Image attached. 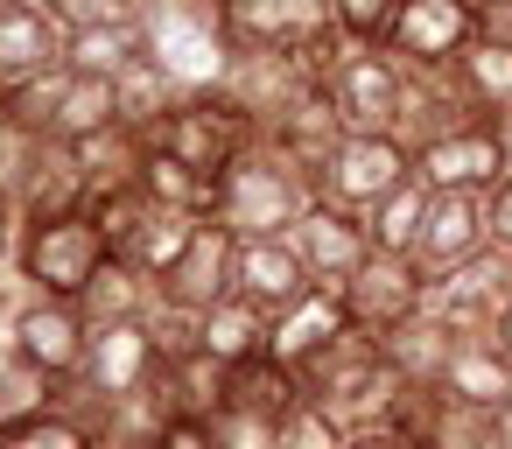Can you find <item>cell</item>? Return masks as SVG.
Returning a JSON list of instances; mask_svg holds the SVG:
<instances>
[{
  "instance_id": "3",
  "label": "cell",
  "mask_w": 512,
  "mask_h": 449,
  "mask_svg": "<svg viewBox=\"0 0 512 449\" xmlns=\"http://www.w3.org/2000/svg\"><path fill=\"white\" fill-rule=\"evenodd\" d=\"M141 43L183 92H211L225 78V64L239 57L232 29H225V0H148L141 8Z\"/></svg>"
},
{
  "instance_id": "13",
  "label": "cell",
  "mask_w": 512,
  "mask_h": 449,
  "mask_svg": "<svg viewBox=\"0 0 512 449\" xmlns=\"http://www.w3.org/2000/svg\"><path fill=\"white\" fill-rule=\"evenodd\" d=\"M8 351H22V358L43 365L50 379H78V372H85V351H92V316H85L78 302L36 295L29 309L8 316Z\"/></svg>"
},
{
  "instance_id": "47",
  "label": "cell",
  "mask_w": 512,
  "mask_h": 449,
  "mask_svg": "<svg viewBox=\"0 0 512 449\" xmlns=\"http://www.w3.org/2000/svg\"><path fill=\"white\" fill-rule=\"evenodd\" d=\"M498 442H505V449H512V400H505V407H498Z\"/></svg>"
},
{
  "instance_id": "41",
  "label": "cell",
  "mask_w": 512,
  "mask_h": 449,
  "mask_svg": "<svg viewBox=\"0 0 512 449\" xmlns=\"http://www.w3.org/2000/svg\"><path fill=\"white\" fill-rule=\"evenodd\" d=\"M477 43L512 57V0H484V8H477Z\"/></svg>"
},
{
  "instance_id": "25",
  "label": "cell",
  "mask_w": 512,
  "mask_h": 449,
  "mask_svg": "<svg viewBox=\"0 0 512 449\" xmlns=\"http://www.w3.org/2000/svg\"><path fill=\"white\" fill-rule=\"evenodd\" d=\"M225 400H232V407H253V414H267V421H288V414L302 407V379H295V365H281L274 351H260V358L225 365Z\"/></svg>"
},
{
  "instance_id": "45",
  "label": "cell",
  "mask_w": 512,
  "mask_h": 449,
  "mask_svg": "<svg viewBox=\"0 0 512 449\" xmlns=\"http://www.w3.org/2000/svg\"><path fill=\"white\" fill-rule=\"evenodd\" d=\"M491 344L512 358V295H505V309H498V323H491Z\"/></svg>"
},
{
  "instance_id": "16",
  "label": "cell",
  "mask_w": 512,
  "mask_h": 449,
  "mask_svg": "<svg viewBox=\"0 0 512 449\" xmlns=\"http://www.w3.org/2000/svg\"><path fill=\"white\" fill-rule=\"evenodd\" d=\"M288 246L302 253V267H309L316 288H344V281L358 274V260L372 253L365 218H358V211H337V204H323V197L302 211V225L288 232Z\"/></svg>"
},
{
  "instance_id": "26",
  "label": "cell",
  "mask_w": 512,
  "mask_h": 449,
  "mask_svg": "<svg viewBox=\"0 0 512 449\" xmlns=\"http://www.w3.org/2000/svg\"><path fill=\"white\" fill-rule=\"evenodd\" d=\"M442 393H456V400H470V407H505L512 400V358L491 344V337H477V344H456L449 351V365H442Z\"/></svg>"
},
{
  "instance_id": "23",
  "label": "cell",
  "mask_w": 512,
  "mask_h": 449,
  "mask_svg": "<svg viewBox=\"0 0 512 449\" xmlns=\"http://www.w3.org/2000/svg\"><path fill=\"white\" fill-rule=\"evenodd\" d=\"M337 330H351L344 323V302H337V288H309L295 309H281L274 323H267V351L281 358V365H309Z\"/></svg>"
},
{
  "instance_id": "34",
  "label": "cell",
  "mask_w": 512,
  "mask_h": 449,
  "mask_svg": "<svg viewBox=\"0 0 512 449\" xmlns=\"http://www.w3.org/2000/svg\"><path fill=\"white\" fill-rule=\"evenodd\" d=\"M0 449H99V442H92V428L71 407H50V414L15 421L8 435H0Z\"/></svg>"
},
{
  "instance_id": "39",
  "label": "cell",
  "mask_w": 512,
  "mask_h": 449,
  "mask_svg": "<svg viewBox=\"0 0 512 449\" xmlns=\"http://www.w3.org/2000/svg\"><path fill=\"white\" fill-rule=\"evenodd\" d=\"M281 449H344V428H337L316 400H302V407L281 421Z\"/></svg>"
},
{
  "instance_id": "15",
  "label": "cell",
  "mask_w": 512,
  "mask_h": 449,
  "mask_svg": "<svg viewBox=\"0 0 512 449\" xmlns=\"http://www.w3.org/2000/svg\"><path fill=\"white\" fill-rule=\"evenodd\" d=\"M484 253V197L470 190H428V218H421V239H414V267L428 274V288L442 274H456L463 260Z\"/></svg>"
},
{
  "instance_id": "21",
  "label": "cell",
  "mask_w": 512,
  "mask_h": 449,
  "mask_svg": "<svg viewBox=\"0 0 512 449\" xmlns=\"http://www.w3.org/2000/svg\"><path fill=\"white\" fill-rule=\"evenodd\" d=\"M64 148H71V141H64ZM71 155H78V169H85V190H92V197H113V190H134V183L148 176V155H155V141H148V127H134V120H113L106 134L78 141Z\"/></svg>"
},
{
  "instance_id": "28",
  "label": "cell",
  "mask_w": 512,
  "mask_h": 449,
  "mask_svg": "<svg viewBox=\"0 0 512 449\" xmlns=\"http://www.w3.org/2000/svg\"><path fill=\"white\" fill-rule=\"evenodd\" d=\"M379 351H386V365H393L407 386H442V365H449L456 337L435 323V309H421L414 323H400L393 337H379Z\"/></svg>"
},
{
  "instance_id": "30",
  "label": "cell",
  "mask_w": 512,
  "mask_h": 449,
  "mask_svg": "<svg viewBox=\"0 0 512 449\" xmlns=\"http://www.w3.org/2000/svg\"><path fill=\"white\" fill-rule=\"evenodd\" d=\"M421 218H428V183L407 176L400 190H386V197L365 211V239H372V253H414Z\"/></svg>"
},
{
  "instance_id": "32",
  "label": "cell",
  "mask_w": 512,
  "mask_h": 449,
  "mask_svg": "<svg viewBox=\"0 0 512 449\" xmlns=\"http://www.w3.org/2000/svg\"><path fill=\"white\" fill-rule=\"evenodd\" d=\"M141 57H148L141 22H127V29H85V36H64V64H71V71H85V78H127Z\"/></svg>"
},
{
  "instance_id": "20",
  "label": "cell",
  "mask_w": 512,
  "mask_h": 449,
  "mask_svg": "<svg viewBox=\"0 0 512 449\" xmlns=\"http://www.w3.org/2000/svg\"><path fill=\"white\" fill-rule=\"evenodd\" d=\"M64 71V29L43 15V8H15L0 15V99Z\"/></svg>"
},
{
  "instance_id": "40",
  "label": "cell",
  "mask_w": 512,
  "mask_h": 449,
  "mask_svg": "<svg viewBox=\"0 0 512 449\" xmlns=\"http://www.w3.org/2000/svg\"><path fill=\"white\" fill-rule=\"evenodd\" d=\"M484 246L512 260V169L484 190Z\"/></svg>"
},
{
  "instance_id": "50",
  "label": "cell",
  "mask_w": 512,
  "mask_h": 449,
  "mask_svg": "<svg viewBox=\"0 0 512 449\" xmlns=\"http://www.w3.org/2000/svg\"><path fill=\"white\" fill-rule=\"evenodd\" d=\"M0 435H8V428H0Z\"/></svg>"
},
{
  "instance_id": "1",
  "label": "cell",
  "mask_w": 512,
  "mask_h": 449,
  "mask_svg": "<svg viewBox=\"0 0 512 449\" xmlns=\"http://www.w3.org/2000/svg\"><path fill=\"white\" fill-rule=\"evenodd\" d=\"M309 204H316V176H302L274 141H253V148L211 183V218H218L232 239H288Z\"/></svg>"
},
{
  "instance_id": "2",
  "label": "cell",
  "mask_w": 512,
  "mask_h": 449,
  "mask_svg": "<svg viewBox=\"0 0 512 449\" xmlns=\"http://www.w3.org/2000/svg\"><path fill=\"white\" fill-rule=\"evenodd\" d=\"M295 379H302V400H316L344 435L351 428H386V414L407 386L365 330H337L309 365H295Z\"/></svg>"
},
{
  "instance_id": "49",
  "label": "cell",
  "mask_w": 512,
  "mask_h": 449,
  "mask_svg": "<svg viewBox=\"0 0 512 449\" xmlns=\"http://www.w3.org/2000/svg\"><path fill=\"white\" fill-rule=\"evenodd\" d=\"M470 8H484V0H470Z\"/></svg>"
},
{
  "instance_id": "29",
  "label": "cell",
  "mask_w": 512,
  "mask_h": 449,
  "mask_svg": "<svg viewBox=\"0 0 512 449\" xmlns=\"http://www.w3.org/2000/svg\"><path fill=\"white\" fill-rule=\"evenodd\" d=\"M197 225H204L197 211H169V204H155V197H148V218H141V232H134V246H127L120 260H127V267H141L148 281H162V274L183 260V246L197 239Z\"/></svg>"
},
{
  "instance_id": "35",
  "label": "cell",
  "mask_w": 512,
  "mask_h": 449,
  "mask_svg": "<svg viewBox=\"0 0 512 449\" xmlns=\"http://www.w3.org/2000/svg\"><path fill=\"white\" fill-rule=\"evenodd\" d=\"M141 190H148L155 204H169V211H197V218H211V183H204V176H190L183 162H169L162 148L148 155V176H141Z\"/></svg>"
},
{
  "instance_id": "17",
  "label": "cell",
  "mask_w": 512,
  "mask_h": 449,
  "mask_svg": "<svg viewBox=\"0 0 512 449\" xmlns=\"http://www.w3.org/2000/svg\"><path fill=\"white\" fill-rule=\"evenodd\" d=\"M232 253H239V239H232L218 218H204V225H197V239L183 246V260L155 281V302L204 316L211 302H225V295H232Z\"/></svg>"
},
{
  "instance_id": "27",
  "label": "cell",
  "mask_w": 512,
  "mask_h": 449,
  "mask_svg": "<svg viewBox=\"0 0 512 449\" xmlns=\"http://www.w3.org/2000/svg\"><path fill=\"white\" fill-rule=\"evenodd\" d=\"M197 351H204V358H218V365L260 358V351H267V316H260L253 302L225 295V302H211V309L197 316Z\"/></svg>"
},
{
  "instance_id": "4",
  "label": "cell",
  "mask_w": 512,
  "mask_h": 449,
  "mask_svg": "<svg viewBox=\"0 0 512 449\" xmlns=\"http://www.w3.org/2000/svg\"><path fill=\"white\" fill-rule=\"evenodd\" d=\"M148 141H155L169 162H183L190 176L218 183V176H225L253 141H260V127H253V120H246L218 85H211V92H183V99L148 127Z\"/></svg>"
},
{
  "instance_id": "37",
  "label": "cell",
  "mask_w": 512,
  "mask_h": 449,
  "mask_svg": "<svg viewBox=\"0 0 512 449\" xmlns=\"http://www.w3.org/2000/svg\"><path fill=\"white\" fill-rule=\"evenodd\" d=\"M148 0H43V15L64 29V36H85V29H127L141 22Z\"/></svg>"
},
{
  "instance_id": "14",
  "label": "cell",
  "mask_w": 512,
  "mask_h": 449,
  "mask_svg": "<svg viewBox=\"0 0 512 449\" xmlns=\"http://www.w3.org/2000/svg\"><path fill=\"white\" fill-rule=\"evenodd\" d=\"M162 379V351L148 337V323H99L92 330V351H85V372L78 386L92 400H134Z\"/></svg>"
},
{
  "instance_id": "5",
  "label": "cell",
  "mask_w": 512,
  "mask_h": 449,
  "mask_svg": "<svg viewBox=\"0 0 512 449\" xmlns=\"http://www.w3.org/2000/svg\"><path fill=\"white\" fill-rule=\"evenodd\" d=\"M106 239L92 225V211H71V218H29L22 239H15V274L36 288V295H57V302H85V288L99 281L106 267Z\"/></svg>"
},
{
  "instance_id": "46",
  "label": "cell",
  "mask_w": 512,
  "mask_h": 449,
  "mask_svg": "<svg viewBox=\"0 0 512 449\" xmlns=\"http://www.w3.org/2000/svg\"><path fill=\"white\" fill-rule=\"evenodd\" d=\"M491 134H498V148H505V169H512V106L491 120Z\"/></svg>"
},
{
  "instance_id": "33",
  "label": "cell",
  "mask_w": 512,
  "mask_h": 449,
  "mask_svg": "<svg viewBox=\"0 0 512 449\" xmlns=\"http://www.w3.org/2000/svg\"><path fill=\"white\" fill-rule=\"evenodd\" d=\"M64 393V379H50L43 365H29L22 351H0V428H15L29 414H50Z\"/></svg>"
},
{
  "instance_id": "22",
  "label": "cell",
  "mask_w": 512,
  "mask_h": 449,
  "mask_svg": "<svg viewBox=\"0 0 512 449\" xmlns=\"http://www.w3.org/2000/svg\"><path fill=\"white\" fill-rule=\"evenodd\" d=\"M344 134H351V127L337 120L330 92L316 85V92H309V99H302V106H295V113L274 127V134H267V141H274V148H281V155H288L302 176H323V169H330V155L344 148Z\"/></svg>"
},
{
  "instance_id": "8",
  "label": "cell",
  "mask_w": 512,
  "mask_h": 449,
  "mask_svg": "<svg viewBox=\"0 0 512 449\" xmlns=\"http://www.w3.org/2000/svg\"><path fill=\"white\" fill-rule=\"evenodd\" d=\"M323 78L309 71V57H295V50H239L232 64H225V78H218V92L260 127V141L316 92Z\"/></svg>"
},
{
  "instance_id": "7",
  "label": "cell",
  "mask_w": 512,
  "mask_h": 449,
  "mask_svg": "<svg viewBox=\"0 0 512 449\" xmlns=\"http://www.w3.org/2000/svg\"><path fill=\"white\" fill-rule=\"evenodd\" d=\"M337 302H344V323L379 344V337H393L400 323H414L428 309V274L407 253H365L358 274L337 288Z\"/></svg>"
},
{
  "instance_id": "6",
  "label": "cell",
  "mask_w": 512,
  "mask_h": 449,
  "mask_svg": "<svg viewBox=\"0 0 512 449\" xmlns=\"http://www.w3.org/2000/svg\"><path fill=\"white\" fill-rule=\"evenodd\" d=\"M225 29L232 50H295L309 57L316 78H330L337 57L351 50L330 22V0H225Z\"/></svg>"
},
{
  "instance_id": "10",
  "label": "cell",
  "mask_w": 512,
  "mask_h": 449,
  "mask_svg": "<svg viewBox=\"0 0 512 449\" xmlns=\"http://www.w3.org/2000/svg\"><path fill=\"white\" fill-rule=\"evenodd\" d=\"M477 43V8L470 0H400L386 57L400 71H449Z\"/></svg>"
},
{
  "instance_id": "9",
  "label": "cell",
  "mask_w": 512,
  "mask_h": 449,
  "mask_svg": "<svg viewBox=\"0 0 512 449\" xmlns=\"http://www.w3.org/2000/svg\"><path fill=\"white\" fill-rule=\"evenodd\" d=\"M414 176V155L393 141V134H344V148L330 155V169L316 176V197L337 204V211H372L386 190H400Z\"/></svg>"
},
{
  "instance_id": "12",
  "label": "cell",
  "mask_w": 512,
  "mask_h": 449,
  "mask_svg": "<svg viewBox=\"0 0 512 449\" xmlns=\"http://www.w3.org/2000/svg\"><path fill=\"white\" fill-rule=\"evenodd\" d=\"M400 85H407V71H400L386 50H344L337 71L323 78L337 120H344L351 134H393V120H400Z\"/></svg>"
},
{
  "instance_id": "31",
  "label": "cell",
  "mask_w": 512,
  "mask_h": 449,
  "mask_svg": "<svg viewBox=\"0 0 512 449\" xmlns=\"http://www.w3.org/2000/svg\"><path fill=\"white\" fill-rule=\"evenodd\" d=\"M148 302H155V281H148L141 267H127V260H106L78 309H85V316H92V330H99V323H141V316H148Z\"/></svg>"
},
{
  "instance_id": "51",
  "label": "cell",
  "mask_w": 512,
  "mask_h": 449,
  "mask_svg": "<svg viewBox=\"0 0 512 449\" xmlns=\"http://www.w3.org/2000/svg\"><path fill=\"white\" fill-rule=\"evenodd\" d=\"M498 449H505V442H498Z\"/></svg>"
},
{
  "instance_id": "38",
  "label": "cell",
  "mask_w": 512,
  "mask_h": 449,
  "mask_svg": "<svg viewBox=\"0 0 512 449\" xmlns=\"http://www.w3.org/2000/svg\"><path fill=\"white\" fill-rule=\"evenodd\" d=\"M204 428H211L218 449H281V421H267V414H253V407H232V400H218V407L204 414Z\"/></svg>"
},
{
  "instance_id": "24",
  "label": "cell",
  "mask_w": 512,
  "mask_h": 449,
  "mask_svg": "<svg viewBox=\"0 0 512 449\" xmlns=\"http://www.w3.org/2000/svg\"><path fill=\"white\" fill-rule=\"evenodd\" d=\"M113 120H127L120 113V78H85V71H71L64 64V92H57V113H50V141H92V134H106Z\"/></svg>"
},
{
  "instance_id": "44",
  "label": "cell",
  "mask_w": 512,
  "mask_h": 449,
  "mask_svg": "<svg viewBox=\"0 0 512 449\" xmlns=\"http://www.w3.org/2000/svg\"><path fill=\"white\" fill-rule=\"evenodd\" d=\"M344 449H407V442H400L393 428H351V435H344Z\"/></svg>"
},
{
  "instance_id": "43",
  "label": "cell",
  "mask_w": 512,
  "mask_h": 449,
  "mask_svg": "<svg viewBox=\"0 0 512 449\" xmlns=\"http://www.w3.org/2000/svg\"><path fill=\"white\" fill-rule=\"evenodd\" d=\"M15 239H22V211H15L8 197H0V267L15 260Z\"/></svg>"
},
{
  "instance_id": "48",
  "label": "cell",
  "mask_w": 512,
  "mask_h": 449,
  "mask_svg": "<svg viewBox=\"0 0 512 449\" xmlns=\"http://www.w3.org/2000/svg\"><path fill=\"white\" fill-rule=\"evenodd\" d=\"M15 8H43V0H0V15H15Z\"/></svg>"
},
{
  "instance_id": "36",
  "label": "cell",
  "mask_w": 512,
  "mask_h": 449,
  "mask_svg": "<svg viewBox=\"0 0 512 449\" xmlns=\"http://www.w3.org/2000/svg\"><path fill=\"white\" fill-rule=\"evenodd\" d=\"M393 15H400V0H330V22L351 50H386Z\"/></svg>"
},
{
  "instance_id": "11",
  "label": "cell",
  "mask_w": 512,
  "mask_h": 449,
  "mask_svg": "<svg viewBox=\"0 0 512 449\" xmlns=\"http://www.w3.org/2000/svg\"><path fill=\"white\" fill-rule=\"evenodd\" d=\"M505 295H512V260L484 246L477 260H463L456 274H442V281L428 288V309H435V323H442L456 344H477V337H491Z\"/></svg>"
},
{
  "instance_id": "18",
  "label": "cell",
  "mask_w": 512,
  "mask_h": 449,
  "mask_svg": "<svg viewBox=\"0 0 512 449\" xmlns=\"http://www.w3.org/2000/svg\"><path fill=\"white\" fill-rule=\"evenodd\" d=\"M309 288L316 281H309V267H302V253L288 239H239V253H232V295L253 302L267 323L281 309H295Z\"/></svg>"
},
{
  "instance_id": "42",
  "label": "cell",
  "mask_w": 512,
  "mask_h": 449,
  "mask_svg": "<svg viewBox=\"0 0 512 449\" xmlns=\"http://www.w3.org/2000/svg\"><path fill=\"white\" fill-rule=\"evenodd\" d=\"M155 449H218V442H211V428H204V421H169Z\"/></svg>"
},
{
  "instance_id": "19",
  "label": "cell",
  "mask_w": 512,
  "mask_h": 449,
  "mask_svg": "<svg viewBox=\"0 0 512 449\" xmlns=\"http://www.w3.org/2000/svg\"><path fill=\"white\" fill-rule=\"evenodd\" d=\"M414 176L428 190H470V197H484L505 176V148H498L491 127H463V134H442V141L414 148Z\"/></svg>"
}]
</instances>
